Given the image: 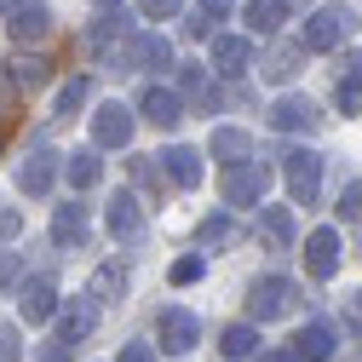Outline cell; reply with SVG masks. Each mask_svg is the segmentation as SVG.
<instances>
[{
	"label": "cell",
	"mask_w": 362,
	"mask_h": 362,
	"mask_svg": "<svg viewBox=\"0 0 362 362\" xmlns=\"http://www.w3.org/2000/svg\"><path fill=\"white\" fill-rule=\"evenodd\" d=\"M351 35H356V12H351V6H316V12L305 18L299 47H305V52H334V47H345Z\"/></svg>",
	"instance_id": "cell-1"
},
{
	"label": "cell",
	"mask_w": 362,
	"mask_h": 362,
	"mask_svg": "<svg viewBox=\"0 0 362 362\" xmlns=\"http://www.w3.org/2000/svg\"><path fill=\"white\" fill-rule=\"evenodd\" d=\"M299 305H305V288L288 282V276H264L247 293V316H253V322H282V316H293Z\"/></svg>",
	"instance_id": "cell-2"
},
{
	"label": "cell",
	"mask_w": 362,
	"mask_h": 362,
	"mask_svg": "<svg viewBox=\"0 0 362 362\" xmlns=\"http://www.w3.org/2000/svg\"><path fill=\"white\" fill-rule=\"evenodd\" d=\"M104 58H110L115 69H178V64H173V47H167L161 35H150V29H132L121 47H110Z\"/></svg>",
	"instance_id": "cell-3"
},
{
	"label": "cell",
	"mask_w": 362,
	"mask_h": 362,
	"mask_svg": "<svg viewBox=\"0 0 362 362\" xmlns=\"http://www.w3.org/2000/svg\"><path fill=\"white\" fill-rule=\"evenodd\" d=\"M264 190H270V167H259V161L224 173V202L230 207H264Z\"/></svg>",
	"instance_id": "cell-4"
},
{
	"label": "cell",
	"mask_w": 362,
	"mask_h": 362,
	"mask_svg": "<svg viewBox=\"0 0 362 362\" xmlns=\"http://www.w3.org/2000/svg\"><path fill=\"white\" fill-rule=\"evenodd\" d=\"M132 127H139V115L115 98V104H104V110L93 115V144H98V150H127V144H132Z\"/></svg>",
	"instance_id": "cell-5"
},
{
	"label": "cell",
	"mask_w": 362,
	"mask_h": 362,
	"mask_svg": "<svg viewBox=\"0 0 362 362\" xmlns=\"http://www.w3.org/2000/svg\"><path fill=\"white\" fill-rule=\"evenodd\" d=\"M156 339H161L173 356H185V351L202 345V322H196L185 305H167V310H161V322H156Z\"/></svg>",
	"instance_id": "cell-6"
},
{
	"label": "cell",
	"mask_w": 362,
	"mask_h": 362,
	"mask_svg": "<svg viewBox=\"0 0 362 362\" xmlns=\"http://www.w3.org/2000/svg\"><path fill=\"white\" fill-rule=\"evenodd\" d=\"M316 190H322V156H316V150H293L288 156V196L299 207H310Z\"/></svg>",
	"instance_id": "cell-7"
},
{
	"label": "cell",
	"mask_w": 362,
	"mask_h": 362,
	"mask_svg": "<svg viewBox=\"0 0 362 362\" xmlns=\"http://www.w3.org/2000/svg\"><path fill=\"white\" fill-rule=\"evenodd\" d=\"M270 127L276 132H316L322 127V110H316L310 98H299V93H288V98L270 104Z\"/></svg>",
	"instance_id": "cell-8"
},
{
	"label": "cell",
	"mask_w": 362,
	"mask_h": 362,
	"mask_svg": "<svg viewBox=\"0 0 362 362\" xmlns=\"http://www.w3.org/2000/svg\"><path fill=\"white\" fill-rule=\"evenodd\" d=\"M156 161H161V173H167V185H173V190H196V185H202V150L173 144V150H161Z\"/></svg>",
	"instance_id": "cell-9"
},
{
	"label": "cell",
	"mask_w": 362,
	"mask_h": 362,
	"mask_svg": "<svg viewBox=\"0 0 362 362\" xmlns=\"http://www.w3.org/2000/svg\"><path fill=\"white\" fill-rule=\"evenodd\" d=\"M139 115L150 127H178V121H185V98H178V86H144Z\"/></svg>",
	"instance_id": "cell-10"
},
{
	"label": "cell",
	"mask_w": 362,
	"mask_h": 362,
	"mask_svg": "<svg viewBox=\"0 0 362 362\" xmlns=\"http://www.w3.org/2000/svg\"><path fill=\"white\" fill-rule=\"evenodd\" d=\"M305 270L316 282H328L334 270H339V230H310L305 236Z\"/></svg>",
	"instance_id": "cell-11"
},
{
	"label": "cell",
	"mask_w": 362,
	"mask_h": 362,
	"mask_svg": "<svg viewBox=\"0 0 362 362\" xmlns=\"http://www.w3.org/2000/svg\"><path fill=\"white\" fill-rule=\"evenodd\" d=\"M213 69L218 75H247L253 69V40L247 35H213Z\"/></svg>",
	"instance_id": "cell-12"
},
{
	"label": "cell",
	"mask_w": 362,
	"mask_h": 362,
	"mask_svg": "<svg viewBox=\"0 0 362 362\" xmlns=\"http://www.w3.org/2000/svg\"><path fill=\"white\" fill-rule=\"evenodd\" d=\"M18 310H23V322H52V316H58V288H52L47 276L23 282V288H18Z\"/></svg>",
	"instance_id": "cell-13"
},
{
	"label": "cell",
	"mask_w": 362,
	"mask_h": 362,
	"mask_svg": "<svg viewBox=\"0 0 362 362\" xmlns=\"http://www.w3.org/2000/svg\"><path fill=\"white\" fill-rule=\"evenodd\" d=\"M93 328H98V305L93 299H69L58 310V345H81Z\"/></svg>",
	"instance_id": "cell-14"
},
{
	"label": "cell",
	"mask_w": 362,
	"mask_h": 362,
	"mask_svg": "<svg viewBox=\"0 0 362 362\" xmlns=\"http://www.w3.org/2000/svg\"><path fill=\"white\" fill-rule=\"evenodd\" d=\"M52 178H58V156H52L47 144L23 156V167H18V185H23L29 196H47V190H52Z\"/></svg>",
	"instance_id": "cell-15"
},
{
	"label": "cell",
	"mask_w": 362,
	"mask_h": 362,
	"mask_svg": "<svg viewBox=\"0 0 362 362\" xmlns=\"http://www.w3.org/2000/svg\"><path fill=\"white\" fill-rule=\"evenodd\" d=\"M207 150H213V161H224V173H230V167H247V161H253V139H247L242 127H218L213 139H207Z\"/></svg>",
	"instance_id": "cell-16"
},
{
	"label": "cell",
	"mask_w": 362,
	"mask_h": 362,
	"mask_svg": "<svg viewBox=\"0 0 362 362\" xmlns=\"http://www.w3.org/2000/svg\"><path fill=\"white\" fill-rule=\"evenodd\" d=\"M178 98L196 104V110H218V86L207 81L202 64H178Z\"/></svg>",
	"instance_id": "cell-17"
},
{
	"label": "cell",
	"mask_w": 362,
	"mask_h": 362,
	"mask_svg": "<svg viewBox=\"0 0 362 362\" xmlns=\"http://www.w3.org/2000/svg\"><path fill=\"white\" fill-rule=\"evenodd\" d=\"M293 356L299 362H334V328L328 322H305L299 339H293Z\"/></svg>",
	"instance_id": "cell-18"
},
{
	"label": "cell",
	"mask_w": 362,
	"mask_h": 362,
	"mask_svg": "<svg viewBox=\"0 0 362 362\" xmlns=\"http://www.w3.org/2000/svg\"><path fill=\"white\" fill-rule=\"evenodd\" d=\"M299 64H305V47H299V40H288V47H270V52L259 58V75H264V81H293Z\"/></svg>",
	"instance_id": "cell-19"
},
{
	"label": "cell",
	"mask_w": 362,
	"mask_h": 362,
	"mask_svg": "<svg viewBox=\"0 0 362 362\" xmlns=\"http://www.w3.org/2000/svg\"><path fill=\"white\" fill-rule=\"evenodd\" d=\"M52 242L58 247H86V207L81 202H69V207L52 213Z\"/></svg>",
	"instance_id": "cell-20"
},
{
	"label": "cell",
	"mask_w": 362,
	"mask_h": 362,
	"mask_svg": "<svg viewBox=\"0 0 362 362\" xmlns=\"http://www.w3.org/2000/svg\"><path fill=\"white\" fill-rule=\"evenodd\" d=\"M104 224H110V230L115 236H139L144 230V207H139V196H110V213H104Z\"/></svg>",
	"instance_id": "cell-21"
},
{
	"label": "cell",
	"mask_w": 362,
	"mask_h": 362,
	"mask_svg": "<svg viewBox=\"0 0 362 362\" xmlns=\"http://www.w3.org/2000/svg\"><path fill=\"white\" fill-rule=\"evenodd\" d=\"M259 236L276 253H288L293 247V207H259Z\"/></svg>",
	"instance_id": "cell-22"
},
{
	"label": "cell",
	"mask_w": 362,
	"mask_h": 362,
	"mask_svg": "<svg viewBox=\"0 0 362 362\" xmlns=\"http://www.w3.org/2000/svg\"><path fill=\"white\" fill-rule=\"evenodd\" d=\"M47 35H52V12L40 6V0H35L29 12H18V18H12V40H18V47H40Z\"/></svg>",
	"instance_id": "cell-23"
},
{
	"label": "cell",
	"mask_w": 362,
	"mask_h": 362,
	"mask_svg": "<svg viewBox=\"0 0 362 362\" xmlns=\"http://www.w3.org/2000/svg\"><path fill=\"white\" fill-rule=\"evenodd\" d=\"M242 18H247V29H253V35H276V29L288 23V0H247Z\"/></svg>",
	"instance_id": "cell-24"
},
{
	"label": "cell",
	"mask_w": 362,
	"mask_h": 362,
	"mask_svg": "<svg viewBox=\"0 0 362 362\" xmlns=\"http://www.w3.org/2000/svg\"><path fill=\"white\" fill-rule=\"evenodd\" d=\"M121 293H127V270L121 264H98L93 282H86V299H93V305H115Z\"/></svg>",
	"instance_id": "cell-25"
},
{
	"label": "cell",
	"mask_w": 362,
	"mask_h": 362,
	"mask_svg": "<svg viewBox=\"0 0 362 362\" xmlns=\"http://www.w3.org/2000/svg\"><path fill=\"white\" fill-rule=\"evenodd\" d=\"M64 178H69L75 190H93L98 178H104V161H98V150H75V156L64 161Z\"/></svg>",
	"instance_id": "cell-26"
},
{
	"label": "cell",
	"mask_w": 362,
	"mask_h": 362,
	"mask_svg": "<svg viewBox=\"0 0 362 362\" xmlns=\"http://www.w3.org/2000/svg\"><path fill=\"white\" fill-rule=\"evenodd\" d=\"M12 86L18 93H35V86H47V75H52V64L47 58H35V52H23V58H12Z\"/></svg>",
	"instance_id": "cell-27"
},
{
	"label": "cell",
	"mask_w": 362,
	"mask_h": 362,
	"mask_svg": "<svg viewBox=\"0 0 362 362\" xmlns=\"http://www.w3.org/2000/svg\"><path fill=\"white\" fill-rule=\"evenodd\" d=\"M218 351L230 356V362H247V356L259 351V328H253V322H236V328H224V334H218Z\"/></svg>",
	"instance_id": "cell-28"
},
{
	"label": "cell",
	"mask_w": 362,
	"mask_h": 362,
	"mask_svg": "<svg viewBox=\"0 0 362 362\" xmlns=\"http://www.w3.org/2000/svg\"><path fill=\"white\" fill-rule=\"evenodd\" d=\"M115 35L127 40V12H121V6H110V12H98V18H93V29H86V40H93V47H104V52L115 47Z\"/></svg>",
	"instance_id": "cell-29"
},
{
	"label": "cell",
	"mask_w": 362,
	"mask_h": 362,
	"mask_svg": "<svg viewBox=\"0 0 362 362\" xmlns=\"http://www.w3.org/2000/svg\"><path fill=\"white\" fill-rule=\"evenodd\" d=\"M334 104H339L345 115H362V58H351V75L339 81V93H334Z\"/></svg>",
	"instance_id": "cell-30"
},
{
	"label": "cell",
	"mask_w": 362,
	"mask_h": 362,
	"mask_svg": "<svg viewBox=\"0 0 362 362\" xmlns=\"http://www.w3.org/2000/svg\"><path fill=\"white\" fill-rule=\"evenodd\" d=\"M86 93H93V86H86V75L64 81V86H58V104H52V115H75V110L86 104Z\"/></svg>",
	"instance_id": "cell-31"
},
{
	"label": "cell",
	"mask_w": 362,
	"mask_h": 362,
	"mask_svg": "<svg viewBox=\"0 0 362 362\" xmlns=\"http://www.w3.org/2000/svg\"><path fill=\"white\" fill-rule=\"evenodd\" d=\"M196 236H202L207 247H230V242H236V224L218 213V218H202V224H196Z\"/></svg>",
	"instance_id": "cell-32"
},
{
	"label": "cell",
	"mask_w": 362,
	"mask_h": 362,
	"mask_svg": "<svg viewBox=\"0 0 362 362\" xmlns=\"http://www.w3.org/2000/svg\"><path fill=\"white\" fill-rule=\"evenodd\" d=\"M132 178H139L144 190H167V173H161L156 156H132Z\"/></svg>",
	"instance_id": "cell-33"
},
{
	"label": "cell",
	"mask_w": 362,
	"mask_h": 362,
	"mask_svg": "<svg viewBox=\"0 0 362 362\" xmlns=\"http://www.w3.org/2000/svg\"><path fill=\"white\" fill-rule=\"evenodd\" d=\"M12 288H23V253L0 247V293H12Z\"/></svg>",
	"instance_id": "cell-34"
},
{
	"label": "cell",
	"mask_w": 362,
	"mask_h": 362,
	"mask_svg": "<svg viewBox=\"0 0 362 362\" xmlns=\"http://www.w3.org/2000/svg\"><path fill=\"white\" fill-rule=\"evenodd\" d=\"M202 276H207V259H202V253H190V259L173 264V282H178V288H190V282H202Z\"/></svg>",
	"instance_id": "cell-35"
},
{
	"label": "cell",
	"mask_w": 362,
	"mask_h": 362,
	"mask_svg": "<svg viewBox=\"0 0 362 362\" xmlns=\"http://www.w3.org/2000/svg\"><path fill=\"white\" fill-rule=\"evenodd\" d=\"M12 121H18V86H12V75H0V132Z\"/></svg>",
	"instance_id": "cell-36"
},
{
	"label": "cell",
	"mask_w": 362,
	"mask_h": 362,
	"mask_svg": "<svg viewBox=\"0 0 362 362\" xmlns=\"http://www.w3.org/2000/svg\"><path fill=\"white\" fill-rule=\"evenodd\" d=\"M339 218H345V224H362V178H356V185H345V196H339Z\"/></svg>",
	"instance_id": "cell-37"
},
{
	"label": "cell",
	"mask_w": 362,
	"mask_h": 362,
	"mask_svg": "<svg viewBox=\"0 0 362 362\" xmlns=\"http://www.w3.org/2000/svg\"><path fill=\"white\" fill-rule=\"evenodd\" d=\"M178 6H185V0H139V12H144L150 23H161V18H178Z\"/></svg>",
	"instance_id": "cell-38"
},
{
	"label": "cell",
	"mask_w": 362,
	"mask_h": 362,
	"mask_svg": "<svg viewBox=\"0 0 362 362\" xmlns=\"http://www.w3.org/2000/svg\"><path fill=\"white\" fill-rule=\"evenodd\" d=\"M23 356V339H18V328L12 322H0V362H18Z\"/></svg>",
	"instance_id": "cell-39"
},
{
	"label": "cell",
	"mask_w": 362,
	"mask_h": 362,
	"mask_svg": "<svg viewBox=\"0 0 362 362\" xmlns=\"http://www.w3.org/2000/svg\"><path fill=\"white\" fill-rule=\"evenodd\" d=\"M115 362H156V345L132 339V345H121V356H115Z\"/></svg>",
	"instance_id": "cell-40"
},
{
	"label": "cell",
	"mask_w": 362,
	"mask_h": 362,
	"mask_svg": "<svg viewBox=\"0 0 362 362\" xmlns=\"http://www.w3.org/2000/svg\"><path fill=\"white\" fill-rule=\"evenodd\" d=\"M23 230V213L18 207H0V236H18Z\"/></svg>",
	"instance_id": "cell-41"
},
{
	"label": "cell",
	"mask_w": 362,
	"mask_h": 362,
	"mask_svg": "<svg viewBox=\"0 0 362 362\" xmlns=\"http://www.w3.org/2000/svg\"><path fill=\"white\" fill-rule=\"evenodd\" d=\"M202 12H207V18H213V23H218V18H224V12H230V0H202Z\"/></svg>",
	"instance_id": "cell-42"
},
{
	"label": "cell",
	"mask_w": 362,
	"mask_h": 362,
	"mask_svg": "<svg viewBox=\"0 0 362 362\" xmlns=\"http://www.w3.org/2000/svg\"><path fill=\"white\" fill-rule=\"evenodd\" d=\"M0 6H6V18H18V12H29L35 0H0Z\"/></svg>",
	"instance_id": "cell-43"
},
{
	"label": "cell",
	"mask_w": 362,
	"mask_h": 362,
	"mask_svg": "<svg viewBox=\"0 0 362 362\" xmlns=\"http://www.w3.org/2000/svg\"><path fill=\"white\" fill-rule=\"evenodd\" d=\"M264 362H299V356H293V345H288V351H270Z\"/></svg>",
	"instance_id": "cell-44"
},
{
	"label": "cell",
	"mask_w": 362,
	"mask_h": 362,
	"mask_svg": "<svg viewBox=\"0 0 362 362\" xmlns=\"http://www.w3.org/2000/svg\"><path fill=\"white\" fill-rule=\"evenodd\" d=\"M93 6H104V12H110V6H121V0H93Z\"/></svg>",
	"instance_id": "cell-45"
},
{
	"label": "cell",
	"mask_w": 362,
	"mask_h": 362,
	"mask_svg": "<svg viewBox=\"0 0 362 362\" xmlns=\"http://www.w3.org/2000/svg\"><path fill=\"white\" fill-rule=\"evenodd\" d=\"M356 316H362V288H356Z\"/></svg>",
	"instance_id": "cell-46"
}]
</instances>
